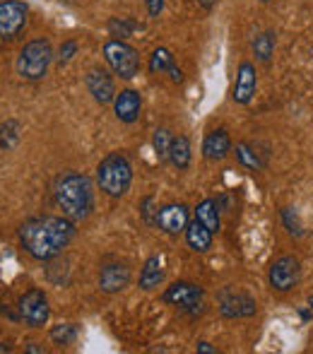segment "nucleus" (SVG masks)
<instances>
[{
    "instance_id": "f257e3e1",
    "label": "nucleus",
    "mask_w": 313,
    "mask_h": 354,
    "mask_svg": "<svg viewBox=\"0 0 313 354\" xmlns=\"http://www.w3.org/2000/svg\"><path fill=\"white\" fill-rule=\"evenodd\" d=\"M75 239V224L68 217H34L19 227V243L34 261H53Z\"/></svg>"
},
{
    "instance_id": "f03ea898",
    "label": "nucleus",
    "mask_w": 313,
    "mask_h": 354,
    "mask_svg": "<svg viewBox=\"0 0 313 354\" xmlns=\"http://www.w3.org/2000/svg\"><path fill=\"white\" fill-rule=\"evenodd\" d=\"M53 201L63 217L79 222L87 219L94 210V186L89 176L77 171H66L53 181Z\"/></svg>"
},
{
    "instance_id": "7ed1b4c3",
    "label": "nucleus",
    "mask_w": 313,
    "mask_h": 354,
    "mask_svg": "<svg viewBox=\"0 0 313 354\" xmlns=\"http://www.w3.org/2000/svg\"><path fill=\"white\" fill-rule=\"evenodd\" d=\"M97 183L108 198H123L133 183L131 159L123 152L106 154L97 167Z\"/></svg>"
},
{
    "instance_id": "20e7f679",
    "label": "nucleus",
    "mask_w": 313,
    "mask_h": 354,
    "mask_svg": "<svg viewBox=\"0 0 313 354\" xmlns=\"http://www.w3.org/2000/svg\"><path fill=\"white\" fill-rule=\"evenodd\" d=\"M53 61V48L46 39H34L19 51L17 58V75L29 82H39L46 77L48 66Z\"/></svg>"
},
{
    "instance_id": "39448f33",
    "label": "nucleus",
    "mask_w": 313,
    "mask_h": 354,
    "mask_svg": "<svg viewBox=\"0 0 313 354\" xmlns=\"http://www.w3.org/2000/svg\"><path fill=\"white\" fill-rule=\"evenodd\" d=\"M104 58H106L108 68L118 75L121 80H133L140 73V58L137 51L131 44L121 41V39H108L104 44Z\"/></svg>"
},
{
    "instance_id": "423d86ee",
    "label": "nucleus",
    "mask_w": 313,
    "mask_h": 354,
    "mask_svg": "<svg viewBox=\"0 0 313 354\" xmlns=\"http://www.w3.org/2000/svg\"><path fill=\"white\" fill-rule=\"evenodd\" d=\"M301 280V263L296 256H280L267 270V284L272 292L287 294Z\"/></svg>"
},
{
    "instance_id": "0eeeda50",
    "label": "nucleus",
    "mask_w": 313,
    "mask_h": 354,
    "mask_svg": "<svg viewBox=\"0 0 313 354\" xmlns=\"http://www.w3.org/2000/svg\"><path fill=\"white\" fill-rule=\"evenodd\" d=\"M19 318L24 321V326L29 328H44L51 318V306H48V299L41 289H29L19 297Z\"/></svg>"
},
{
    "instance_id": "6e6552de",
    "label": "nucleus",
    "mask_w": 313,
    "mask_h": 354,
    "mask_svg": "<svg viewBox=\"0 0 313 354\" xmlns=\"http://www.w3.org/2000/svg\"><path fill=\"white\" fill-rule=\"evenodd\" d=\"M29 8L22 0H0V39L12 41L27 27Z\"/></svg>"
},
{
    "instance_id": "1a4fd4ad",
    "label": "nucleus",
    "mask_w": 313,
    "mask_h": 354,
    "mask_svg": "<svg viewBox=\"0 0 313 354\" xmlns=\"http://www.w3.org/2000/svg\"><path fill=\"white\" fill-rule=\"evenodd\" d=\"M202 297H205V289L193 282H173L162 292L164 304L186 308V311H191V313H196L198 306H202Z\"/></svg>"
},
{
    "instance_id": "9d476101",
    "label": "nucleus",
    "mask_w": 313,
    "mask_h": 354,
    "mask_svg": "<svg viewBox=\"0 0 313 354\" xmlns=\"http://www.w3.org/2000/svg\"><path fill=\"white\" fill-rule=\"evenodd\" d=\"M217 299H220V313L225 318H251L258 313L256 299L241 289L225 287Z\"/></svg>"
},
{
    "instance_id": "9b49d317",
    "label": "nucleus",
    "mask_w": 313,
    "mask_h": 354,
    "mask_svg": "<svg viewBox=\"0 0 313 354\" xmlns=\"http://www.w3.org/2000/svg\"><path fill=\"white\" fill-rule=\"evenodd\" d=\"M188 222H191V210L183 203H169V205L159 207L155 214L157 229H162L167 236H178L186 232Z\"/></svg>"
},
{
    "instance_id": "f8f14e48",
    "label": "nucleus",
    "mask_w": 313,
    "mask_h": 354,
    "mask_svg": "<svg viewBox=\"0 0 313 354\" xmlns=\"http://www.w3.org/2000/svg\"><path fill=\"white\" fill-rule=\"evenodd\" d=\"M84 84H87V92L92 94L94 102L102 104V106L113 104V99H116V94H118L113 77L106 71H102V68H92V71L87 73V77H84Z\"/></svg>"
},
{
    "instance_id": "ddd939ff",
    "label": "nucleus",
    "mask_w": 313,
    "mask_h": 354,
    "mask_svg": "<svg viewBox=\"0 0 313 354\" xmlns=\"http://www.w3.org/2000/svg\"><path fill=\"white\" fill-rule=\"evenodd\" d=\"M131 268L126 263H106L99 270V289L104 294H118L131 284Z\"/></svg>"
},
{
    "instance_id": "4468645a",
    "label": "nucleus",
    "mask_w": 313,
    "mask_h": 354,
    "mask_svg": "<svg viewBox=\"0 0 313 354\" xmlns=\"http://www.w3.org/2000/svg\"><path fill=\"white\" fill-rule=\"evenodd\" d=\"M256 87H258V73L256 66L251 61H243L236 71V82H234V92H231V99L241 106L251 104V99L256 97Z\"/></svg>"
},
{
    "instance_id": "2eb2a0df",
    "label": "nucleus",
    "mask_w": 313,
    "mask_h": 354,
    "mask_svg": "<svg viewBox=\"0 0 313 354\" xmlns=\"http://www.w3.org/2000/svg\"><path fill=\"white\" fill-rule=\"evenodd\" d=\"M142 97L135 89H121L113 99V113L121 123H135L140 118Z\"/></svg>"
},
{
    "instance_id": "dca6fc26",
    "label": "nucleus",
    "mask_w": 313,
    "mask_h": 354,
    "mask_svg": "<svg viewBox=\"0 0 313 354\" xmlns=\"http://www.w3.org/2000/svg\"><path fill=\"white\" fill-rule=\"evenodd\" d=\"M231 149H234V145H231V138L225 128L210 131L205 136V140H202V157L207 162H222V159L229 157Z\"/></svg>"
},
{
    "instance_id": "f3484780",
    "label": "nucleus",
    "mask_w": 313,
    "mask_h": 354,
    "mask_svg": "<svg viewBox=\"0 0 313 354\" xmlns=\"http://www.w3.org/2000/svg\"><path fill=\"white\" fill-rule=\"evenodd\" d=\"M183 234H186L188 246H191L196 253H207L212 248V239H215V234H212L210 229L200 222V219H193V222H188V227H186V232H183Z\"/></svg>"
},
{
    "instance_id": "a211bd4d",
    "label": "nucleus",
    "mask_w": 313,
    "mask_h": 354,
    "mask_svg": "<svg viewBox=\"0 0 313 354\" xmlns=\"http://www.w3.org/2000/svg\"><path fill=\"white\" fill-rule=\"evenodd\" d=\"M234 154H236V162L241 164L243 169H248V171H263L267 164L265 162L267 152H258V147L251 142H238L234 147Z\"/></svg>"
},
{
    "instance_id": "6ab92c4d",
    "label": "nucleus",
    "mask_w": 313,
    "mask_h": 354,
    "mask_svg": "<svg viewBox=\"0 0 313 354\" xmlns=\"http://www.w3.org/2000/svg\"><path fill=\"white\" fill-rule=\"evenodd\" d=\"M164 282V261L162 256H150L140 270V289L152 292Z\"/></svg>"
},
{
    "instance_id": "aec40b11",
    "label": "nucleus",
    "mask_w": 313,
    "mask_h": 354,
    "mask_svg": "<svg viewBox=\"0 0 313 354\" xmlns=\"http://www.w3.org/2000/svg\"><path fill=\"white\" fill-rule=\"evenodd\" d=\"M196 219H200V222L205 224L212 234H217V232H220V227H222V207H220V203H217L215 198H205V201L196 207Z\"/></svg>"
},
{
    "instance_id": "412c9836",
    "label": "nucleus",
    "mask_w": 313,
    "mask_h": 354,
    "mask_svg": "<svg viewBox=\"0 0 313 354\" xmlns=\"http://www.w3.org/2000/svg\"><path fill=\"white\" fill-rule=\"evenodd\" d=\"M193 159V149H191V140L186 136H173L171 149H169V162L178 169V171H186L191 167Z\"/></svg>"
},
{
    "instance_id": "4be33fe9",
    "label": "nucleus",
    "mask_w": 313,
    "mask_h": 354,
    "mask_svg": "<svg viewBox=\"0 0 313 354\" xmlns=\"http://www.w3.org/2000/svg\"><path fill=\"white\" fill-rule=\"evenodd\" d=\"M253 56L260 63H270L272 56H275V34L272 32L258 34L256 41H253Z\"/></svg>"
},
{
    "instance_id": "5701e85b",
    "label": "nucleus",
    "mask_w": 313,
    "mask_h": 354,
    "mask_svg": "<svg viewBox=\"0 0 313 354\" xmlns=\"http://www.w3.org/2000/svg\"><path fill=\"white\" fill-rule=\"evenodd\" d=\"M173 68H176V63H173V56H171V51H169V48L159 46V48L152 51V56H150V73H155V75H171Z\"/></svg>"
},
{
    "instance_id": "b1692460",
    "label": "nucleus",
    "mask_w": 313,
    "mask_h": 354,
    "mask_svg": "<svg viewBox=\"0 0 313 354\" xmlns=\"http://www.w3.org/2000/svg\"><path fill=\"white\" fill-rule=\"evenodd\" d=\"M173 142V133L169 128H157L155 138H152V147H155V154L159 162H169V149H171Z\"/></svg>"
},
{
    "instance_id": "393cba45",
    "label": "nucleus",
    "mask_w": 313,
    "mask_h": 354,
    "mask_svg": "<svg viewBox=\"0 0 313 354\" xmlns=\"http://www.w3.org/2000/svg\"><path fill=\"white\" fill-rule=\"evenodd\" d=\"M51 340L56 345H73L77 340V326L73 323H61V326L51 328Z\"/></svg>"
},
{
    "instance_id": "a878e982",
    "label": "nucleus",
    "mask_w": 313,
    "mask_h": 354,
    "mask_svg": "<svg viewBox=\"0 0 313 354\" xmlns=\"http://www.w3.org/2000/svg\"><path fill=\"white\" fill-rule=\"evenodd\" d=\"M280 214H282V224H285L292 236H304V224H301L299 212L294 207H282Z\"/></svg>"
},
{
    "instance_id": "bb28decb",
    "label": "nucleus",
    "mask_w": 313,
    "mask_h": 354,
    "mask_svg": "<svg viewBox=\"0 0 313 354\" xmlns=\"http://www.w3.org/2000/svg\"><path fill=\"white\" fill-rule=\"evenodd\" d=\"M19 140V123L17 121H5V126L0 128V147L12 149Z\"/></svg>"
},
{
    "instance_id": "cd10ccee",
    "label": "nucleus",
    "mask_w": 313,
    "mask_h": 354,
    "mask_svg": "<svg viewBox=\"0 0 313 354\" xmlns=\"http://www.w3.org/2000/svg\"><path fill=\"white\" fill-rule=\"evenodd\" d=\"M77 53V41H66L61 46V51H58V66H68V63L73 61V56Z\"/></svg>"
},
{
    "instance_id": "c85d7f7f",
    "label": "nucleus",
    "mask_w": 313,
    "mask_h": 354,
    "mask_svg": "<svg viewBox=\"0 0 313 354\" xmlns=\"http://www.w3.org/2000/svg\"><path fill=\"white\" fill-rule=\"evenodd\" d=\"M147 3V12H150V17H159L164 10V0H145Z\"/></svg>"
},
{
    "instance_id": "c756f323",
    "label": "nucleus",
    "mask_w": 313,
    "mask_h": 354,
    "mask_svg": "<svg viewBox=\"0 0 313 354\" xmlns=\"http://www.w3.org/2000/svg\"><path fill=\"white\" fill-rule=\"evenodd\" d=\"M200 354H215L217 352V347H212L210 342H198V347H196Z\"/></svg>"
},
{
    "instance_id": "7c9ffc66",
    "label": "nucleus",
    "mask_w": 313,
    "mask_h": 354,
    "mask_svg": "<svg viewBox=\"0 0 313 354\" xmlns=\"http://www.w3.org/2000/svg\"><path fill=\"white\" fill-rule=\"evenodd\" d=\"M24 352H32V354H44V352H46V347H41V345H37V342H32V345H27V347H24Z\"/></svg>"
},
{
    "instance_id": "2f4dec72",
    "label": "nucleus",
    "mask_w": 313,
    "mask_h": 354,
    "mask_svg": "<svg viewBox=\"0 0 313 354\" xmlns=\"http://www.w3.org/2000/svg\"><path fill=\"white\" fill-rule=\"evenodd\" d=\"M198 5H200L202 10H212L217 5V0H198Z\"/></svg>"
},
{
    "instance_id": "473e14b6",
    "label": "nucleus",
    "mask_w": 313,
    "mask_h": 354,
    "mask_svg": "<svg viewBox=\"0 0 313 354\" xmlns=\"http://www.w3.org/2000/svg\"><path fill=\"white\" fill-rule=\"evenodd\" d=\"M5 352H10V347H8V345H3V342H0V354H5Z\"/></svg>"
},
{
    "instance_id": "72a5a7b5",
    "label": "nucleus",
    "mask_w": 313,
    "mask_h": 354,
    "mask_svg": "<svg viewBox=\"0 0 313 354\" xmlns=\"http://www.w3.org/2000/svg\"><path fill=\"white\" fill-rule=\"evenodd\" d=\"M309 308H311V311H313V297H309Z\"/></svg>"
},
{
    "instance_id": "f704fd0d",
    "label": "nucleus",
    "mask_w": 313,
    "mask_h": 354,
    "mask_svg": "<svg viewBox=\"0 0 313 354\" xmlns=\"http://www.w3.org/2000/svg\"><path fill=\"white\" fill-rule=\"evenodd\" d=\"M258 3H270V0H258Z\"/></svg>"
},
{
    "instance_id": "c9c22d12",
    "label": "nucleus",
    "mask_w": 313,
    "mask_h": 354,
    "mask_svg": "<svg viewBox=\"0 0 313 354\" xmlns=\"http://www.w3.org/2000/svg\"><path fill=\"white\" fill-rule=\"evenodd\" d=\"M66 3H77V0H66Z\"/></svg>"
}]
</instances>
